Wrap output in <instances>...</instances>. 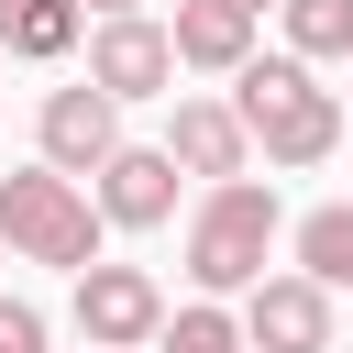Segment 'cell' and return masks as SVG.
Returning <instances> with one entry per match:
<instances>
[{
	"instance_id": "1",
	"label": "cell",
	"mask_w": 353,
	"mask_h": 353,
	"mask_svg": "<svg viewBox=\"0 0 353 353\" xmlns=\"http://www.w3.org/2000/svg\"><path fill=\"white\" fill-rule=\"evenodd\" d=\"M99 232H110L99 188H77L66 165H0V243H11L22 265L88 276V265H99Z\"/></svg>"
},
{
	"instance_id": "2",
	"label": "cell",
	"mask_w": 353,
	"mask_h": 353,
	"mask_svg": "<svg viewBox=\"0 0 353 353\" xmlns=\"http://www.w3.org/2000/svg\"><path fill=\"white\" fill-rule=\"evenodd\" d=\"M232 110H243V132H254L265 165H320L342 143V99L309 77V55H254L232 77Z\"/></svg>"
},
{
	"instance_id": "3",
	"label": "cell",
	"mask_w": 353,
	"mask_h": 353,
	"mask_svg": "<svg viewBox=\"0 0 353 353\" xmlns=\"http://www.w3.org/2000/svg\"><path fill=\"white\" fill-rule=\"evenodd\" d=\"M276 221H287V210H276V188H254V176L199 188V210H188V287H199V298H254Z\"/></svg>"
},
{
	"instance_id": "4",
	"label": "cell",
	"mask_w": 353,
	"mask_h": 353,
	"mask_svg": "<svg viewBox=\"0 0 353 353\" xmlns=\"http://www.w3.org/2000/svg\"><path fill=\"white\" fill-rule=\"evenodd\" d=\"M165 287L143 276V265H88L77 276V342L88 353H143V342H165Z\"/></svg>"
},
{
	"instance_id": "5",
	"label": "cell",
	"mask_w": 353,
	"mask_h": 353,
	"mask_svg": "<svg viewBox=\"0 0 353 353\" xmlns=\"http://www.w3.org/2000/svg\"><path fill=\"white\" fill-rule=\"evenodd\" d=\"M88 77L132 110V99H176V33L154 11H121V22H88Z\"/></svg>"
},
{
	"instance_id": "6",
	"label": "cell",
	"mask_w": 353,
	"mask_h": 353,
	"mask_svg": "<svg viewBox=\"0 0 353 353\" xmlns=\"http://www.w3.org/2000/svg\"><path fill=\"white\" fill-rule=\"evenodd\" d=\"M33 143H44V165H66V176H99V165L121 154V99H110L99 77H77V88H44V121H33Z\"/></svg>"
},
{
	"instance_id": "7",
	"label": "cell",
	"mask_w": 353,
	"mask_h": 353,
	"mask_svg": "<svg viewBox=\"0 0 353 353\" xmlns=\"http://www.w3.org/2000/svg\"><path fill=\"white\" fill-rule=\"evenodd\" d=\"M243 342H254V353H342L331 287H320V276H265V287L243 298Z\"/></svg>"
},
{
	"instance_id": "8",
	"label": "cell",
	"mask_w": 353,
	"mask_h": 353,
	"mask_svg": "<svg viewBox=\"0 0 353 353\" xmlns=\"http://www.w3.org/2000/svg\"><path fill=\"white\" fill-rule=\"evenodd\" d=\"M165 154H176L199 188L254 176V132H243V110H232V99H176V110H165Z\"/></svg>"
},
{
	"instance_id": "9",
	"label": "cell",
	"mask_w": 353,
	"mask_h": 353,
	"mask_svg": "<svg viewBox=\"0 0 353 353\" xmlns=\"http://www.w3.org/2000/svg\"><path fill=\"white\" fill-rule=\"evenodd\" d=\"M176 154L165 143H121L110 165H99V210H110V232H165L176 221Z\"/></svg>"
},
{
	"instance_id": "10",
	"label": "cell",
	"mask_w": 353,
	"mask_h": 353,
	"mask_svg": "<svg viewBox=\"0 0 353 353\" xmlns=\"http://www.w3.org/2000/svg\"><path fill=\"white\" fill-rule=\"evenodd\" d=\"M176 66H199V77H243L254 66V11H232V0H176Z\"/></svg>"
},
{
	"instance_id": "11",
	"label": "cell",
	"mask_w": 353,
	"mask_h": 353,
	"mask_svg": "<svg viewBox=\"0 0 353 353\" xmlns=\"http://www.w3.org/2000/svg\"><path fill=\"white\" fill-rule=\"evenodd\" d=\"M0 44H11L22 66H55V55H77V44H88V11H77V0H33L22 22H0Z\"/></svg>"
},
{
	"instance_id": "12",
	"label": "cell",
	"mask_w": 353,
	"mask_h": 353,
	"mask_svg": "<svg viewBox=\"0 0 353 353\" xmlns=\"http://www.w3.org/2000/svg\"><path fill=\"white\" fill-rule=\"evenodd\" d=\"M298 276L353 287V199H331V210H309V221H298Z\"/></svg>"
},
{
	"instance_id": "13",
	"label": "cell",
	"mask_w": 353,
	"mask_h": 353,
	"mask_svg": "<svg viewBox=\"0 0 353 353\" xmlns=\"http://www.w3.org/2000/svg\"><path fill=\"white\" fill-rule=\"evenodd\" d=\"M276 22H287V55H309V66L320 55H353V0H287Z\"/></svg>"
},
{
	"instance_id": "14",
	"label": "cell",
	"mask_w": 353,
	"mask_h": 353,
	"mask_svg": "<svg viewBox=\"0 0 353 353\" xmlns=\"http://www.w3.org/2000/svg\"><path fill=\"white\" fill-rule=\"evenodd\" d=\"M154 353H254V342H243V320H232L221 298H188V309L165 320V342H154Z\"/></svg>"
},
{
	"instance_id": "15",
	"label": "cell",
	"mask_w": 353,
	"mask_h": 353,
	"mask_svg": "<svg viewBox=\"0 0 353 353\" xmlns=\"http://www.w3.org/2000/svg\"><path fill=\"white\" fill-rule=\"evenodd\" d=\"M0 353H44V309L33 298H0Z\"/></svg>"
},
{
	"instance_id": "16",
	"label": "cell",
	"mask_w": 353,
	"mask_h": 353,
	"mask_svg": "<svg viewBox=\"0 0 353 353\" xmlns=\"http://www.w3.org/2000/svg\"><path fill=\"white\" fill-rule=\"evenodd\" d=\"M77 11H99V22H121V11H143V0H77Z\"/></svg>"
},
{
	"instance_id": "17",
	"label": "cell",
	"mask_w": 353,
	"mask_h": 353,
	"mask_svg": "<svg viewBox=\"0 0 353 353\" xmlns=\"http://www.w3.org/2000/svg\"><path fill=\"white\" fill-rule=\"evenodd\" d=\"M232 11H287V0H232Z\"/></svg>"
},
{
	"instance_id": "18",
	"label": "cell",
	"mask_w": 353,
	"mask_h": 353,
	"mask_svg": "<svg viewBox=\"0 0 353 353\" xmlns=\"http://www.w3.org/2000/svg\"><path fill=\"white\" fill-rule=\"evenodd\" d=\"M22 11H33V0H0V22H22Z\"/></svg>"
},
{
	"instance_id": "19",
	"label": "cell",
	"mask_w": 353,
	"mask_h": 353,
	"mask_svg": "<svg viewBox=\"0 0 353 353\" xmlns=\"http://www.w3.org/2000/svg\"><path fill=\"white\" fill-rule=\"evenodd\" d=\"M0 254H11V243H0Z\"/></svg>"
},
{
	"instance_id": "20",
	"label": "cell",
	"mask_w": 353,
	"mask_h": 353,
	"mask_svg": "<svg viewBox=\"0 0 353 353\" xmlns=\"http://www.w3.org/2000/svg\"><path fill=\"white\" fill-rule=\"evenodd\" d=\"M342 353H353V342H342Z\"/></svg>"
}]
</instances>
